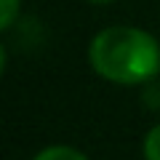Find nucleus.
Wrapping results in <instances>:
<instances>
[{
    "mask_svg": "<svg viewBox=\"0 0 160 160\" xmlns=\"http://www.w3.org/2000/svg\"><path fill=\"white\" fill-rule=\"evenodd\" d=\"M91 67L109 83L139 86L160 72V46L136 27H107L91 40Z\"/></svg>",
    "mask_w": 160,
    "mask_h": 160,
    "instance_id": "1",
    "label": "nucleus"
},
{
    "mask_svg": "<svg viewBox=\"0 0 160 160\" xmlns=\"http://www.w3.org/2000/svg\"><path fill=\"white\" fill-rule=\"evenodd\" d=\"M35 160H88L86 155L75 147H67V144H53V147H46L35 155Z\"/></svg>",
    "mask_w": 160,
    "mask_h": 160,
    "instance_id": "2",
    "label": "nucleus"
},
{
    "mask_svg": "<svg viewBox=\"0 0 160 160\" xmlns=\"http://www.w3.org/2000/svg\"><path fill=\"white\" fill-rule=\"evenodd\" d=\"M19 13V0H0V27L8 29Z\"/></svg>",
    "mask_w": 160,
    "mask_h": 160,
    "instance_id": "4",
    "label": "nucleus"
},
{
    "mask_svg": "<svg viewBox=\"0 0 160 160\" xmlns=\"http://www.w3.org/2000/svg\"><path fill=\"white\" fill-rule=\"evenodd\" d=\"M91 3H96V6H109V3H115V0H91Z\"/></svg>",
    "mask_w": 160,
    "mask_h": 160,
    "instance_id": "5",
    "label": "nucleus"
},
{
    "mask_svg": "<svg viewBox=\"0 0 160 160\" xmlns=\"http://www.w3.org/2000/svg\"><path fill=\"white\" fill-rule=\"evenodd\" d=\"M144 160H160V123L144 136Z\"/></svg>",
    "mask_w": 160,
    "mask_h": 160,
    "instance_id": "3",
    "label": "nucleus"
}]
</instances>
